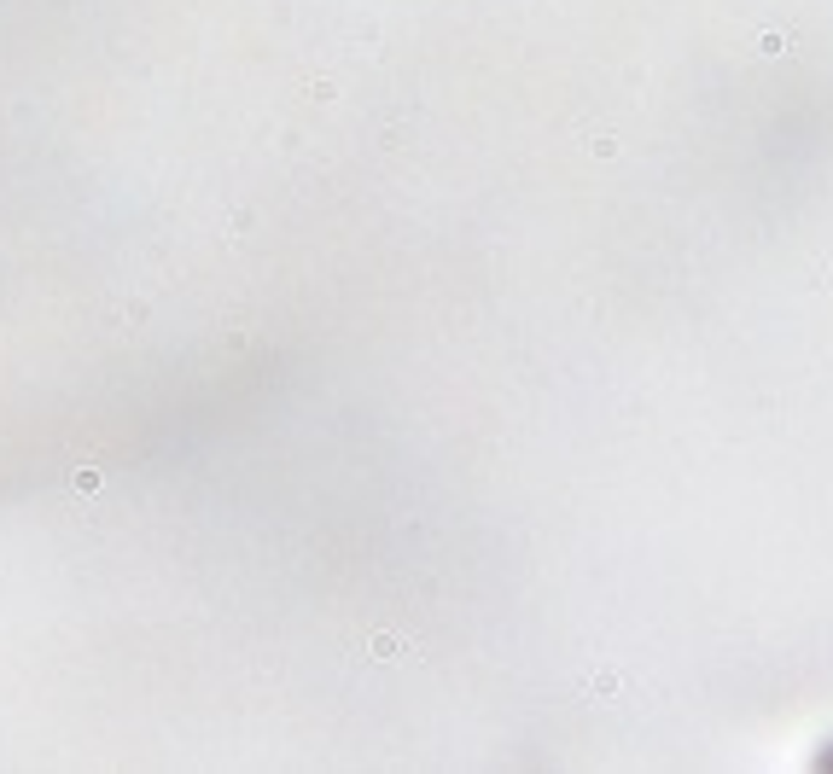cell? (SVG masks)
I'll return each instance as SVG.
<instances>
[{
    "instance_id": "obj_1",
    "label": "cell",
    "mask_w": 833,
    "mask_h": 774,
    "mask_svg": "<svg viewBox=\"0 0 833 774\" xmlns=\"http://www.w3.org/2000/svg\"><path fill=\"white\" fill-rule=\"evenodd\" d=\"M70 483L82 489V495H93V489H100V472H93V466H76V477H70Z\"/></svg>"
}]
</instances>
